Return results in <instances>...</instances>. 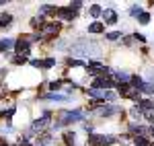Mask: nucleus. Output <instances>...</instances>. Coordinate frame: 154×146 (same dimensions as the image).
I'll list each match as a JSON object with an SVG mask.
<instances>
[{"label": "nucleus", "instance_id": "1", "mask_svg": "<svg viewBox=\"0 0 154 146\" xmlns=\"http://www.w3.org/2000/svg\"><path fill=\"white\" fill-rule=\"evenodd\" d=\"M99 54H101V49L93 45V43H88V41H80V43H76V45H72V56H93V58H99Z\"/></svg>", "mask_w": 154, "mask_h": 146}, {"label": "nucleus", "instance_id": "2", "mask_svg": "<svg viewBox=\"0 0 154 146\" xmlns=\"http://www.w3.org/2000/svg\"><path fill=\"white\" fill-rule=\"evenodd\" d=\"M84 117L82 111H68V113H62V117H60V126H64V123H72V122H80Z\"/></svg>", "mask_w": 154, "mask_h": 146}, {"label": "nucleus", "instance_id": "3", "mask_svg": "<svg viewBox=\"0 0 154 146\" xmlns=\"http://www.w3.org/2000/svg\"><path fill=\"white\" fill-rule=\"evenodd\" d=\"M86 70H88V74H93V76H107L109 74V70H107L103 64H97V62H91L88 66H86Z\"/></svg>", "mask_w": 154, "mask_h": 146}, {"label": "nucleus", "instance_id": "4", "mask_svg": "<svg viewBox=\"0 0 154 146\" xmlns=\"http://www.w3.org/2000/svg\"><path fill=\"white\" fill-rule=\"evenodd\" d=\"M115 142V138H111V136H93L91 138V146H109Z\"/></svg>", "mask_w": 154, "mask_h": 146}, {"label": "nucleus", "instance_id": "5", "mask_svg": "<svg viewBox=\"0 0 154 146\" xmlns=\"http://www.w3.org/2000/svg\"><path fill=\"white\" fill-rule=\"evenodd\" d=\"M88 95H91V97H97V99H109V101L115 99V95H113L111 91H101V89H91Z\"/></svg>", "mask_w": 154, "mask_h": 146}, {"label": "nucleus", "instance_id": "6", "mask_svg": "<svg viewBox=\"0 0 154 146\" xmlns=\"http://www.w3.org/2000/svg\"><path fill=\"white\" fill-rule=\"evenodd\" d=\"M103 17H105V23L107 25H115V23H117V12L113 11V8H105Z\"/></svg>", "mask_w": 154, "mask_h": 146}, {"label": "nucleus", "instance_id": "7", "mask_svg": "<svg viewBox=\"0 0 154 146\" xmlns=\"http://www.w3.org/2000/svg\"><path fill=\"white\" fill-rule=\"evenodd\" d=\"M49 122V111H45V113H43V117H41V120H37L35 123H33V128H31V130H33V132H39V130H43V128H45V123Z\"/></svg>", "mask_w": 154, "mask_h": 146}, {"label": "nucleus", "instance_id": "8", "mask_svg": "<svg viewBox=\"0 0 154 146\" xmlns=\"http://www.w3.org/2000/svg\"><path fill=\"white\" fill-rule=\"evenodd\" d=\"M14 48H17V51H19V56H25L27 51H29V41H25L23 37L14 43Z\"/></svg>", "mask_w": 154, "mask_h": 146}, {"label": "nucleus", "instance_id": "9", "mask_svg": "<svg viewBox=\"0 0 154 146\" xmlns=\"http://www.w3.org/2000/svg\"><path fill=\"white\" fill-rule=\"evenodd\" d=\"M113 85L109 78H105V76H101V78H97L95 82H93V89H109V86Z\"/></svg>", "mask_w": 154, "mask_h": 146}, {"label": "nucleus", "instance_id": "10", "mask_svg": "<svg viewBox=\"0 0 154 146\" xmlns=\"http://www.w3.org/2000/svg\"><path fill=\"white\" fill-rule=\"evenodd\" d=\"M58 31H60V25L58 23H49V25H45V27H43V35H45V37L56 35Z\"/></svg>", "mask_w": 154, "mask_h": 146}, {"label": "nucleus", "instance_id": "11", "mask_svg": "<svg viewBox=\"0 0 154 146\" xmlns=\"http://www.w3.org/2000/svg\"><path fill=\"white\" fill-rule=\"evenodd\" d=\"M54 64H56L54 58H49V60H33V66H37V68H39V66H41V68H51Z\"/></svg>", "mask_w": 154, "mask_h": 146}, {"label": "nucleus", "instance_id": "12", "mask_svg": "<svg viewBox=\"0 0 154 146\" xmlns=\"http://www.w3.org/2000/svg\"><path fill=\"white\" fill-rule=\"evenodd\" d=\"M58 14L60 17H62V19H74V14H76V11H74V8H60L58 11Z\"/></svg>", "mask_w": 154, "mask_h": 146}, {"label": "nucleus", "instance_id": "13", "mask_svg": "<svg viewBox=\"0 0 154 146\" xmlns=\"http://www.w3.org/2000/svg\"><path fill=\"white\" fill-rule=\"evenodd\" d=\"M88 31H91V33H103L105 27H103V23H91L88 25Z\"/></svg>", "mask_w": 154, "mask_h": 146}, {"label": "nucleus", "instance_id": "14", "mask_svg": "<svg viewBox=\"0 0 154 146\" xmlns=\"http://www.w3.org/2000/svg\"><path fill=\"white\" fill-rule=\"evenodd\" d=\"M140 91H142V93H146V95H154V85H152V82H144Z\"/></svg>", "mask_w": 154, "mask_h": 146}, {"label": "nucleus", "instance_id": "15", "mask_svg": "<svg viewBox=\"0 0 154 146\" xmlns=\"http://www.w3.org/2000/svg\"><path fill=\"white\" fill-rule=\"evenodd\" d=\"M115 80H119V82H128V80H130V74H125V72H115Z\"/></svg>", "mask_w": 154, "mask_h": 146}, {"label": "nucleus", "instance_id": "16", "mask_svg": "<svg viewBox=\"0 0 154 146\" xmlns=\"http://www.w3.org/2000/svg\"><path fill=\"white\" fill-rule=\"evenodd\" d=\"M12 21V17L11 14H0V27H6V25Z\"/></svg>", "mask_w": 154, "mask_h": 146}, {"label": "nucleus", "instance_id": "17", "mask_svg": "<svg viewBox=\"0 0 154 146\" xmlns=\"http://www.w3.org/2000/svg\"><path fill=\"white\" fill-rule=\"evenodd\" d=\"M117 111H119V107H113V105H111V107H107V109L101 111V115H113V113H117Z\"/></svg>", "mask_w": 154, "mask_h": 146}, {"label": "nucleus", "instance_id": "18", "mask_svg": "<svg viewBox=\"0 0 154 146\" xmlns=\"http://www.w3.org/2000/svg\"><path fill=\"white\" fill-rule=\"evenodd\" d=\"M51 12H56V8H54V6H49V4L41 6V17H43V14H51Z\"/></svg>", "mask_w": 154, "mask_h": 146}, {"label": "nucleus", "instance_id": "19", "mask_svg": "<svg viewBox=\"0 0 154 146\" xmlns=\"http://www.w3.org/2000/svg\"><path fill=\"white\" fill-rule=\"evenodd\" d=\"M45 99H49V101H68V97H64V95H48Z\"/></svg>", "mask_w": 154, "mask_h": 146}, {"label": "nucleus", "instance_id": "20", "mask_svg": "<svg viewBox=\"0 0 154 146\" xmlns=\"http://www.w3.org/2000/svg\"><path fill=\"white\" fill-rule=\"evenodd\" d=\"M101 6H99V4H93V6H91V14H93V17H99V14H101Z\"/></svg>", "mask_w": 154, "mask_h": 146}, {"label": "nucleus", "instance_id": "21", "mask_svg": "<svg viewBox=\"0 0 154 146\" xmlns=\"http://www.w3.org/2000/svg\"><path fill=\"white\" fill-rule=\"evenodd\" d=\"M140 107H142L144 111H150V109H152V107H154V105H152V103H150V101H140Z\"/></svg>", "mask_w": 154, "mask_h": 146}, {"label": "nucleus", "instance_id": "22", "mask_svg": "<svg viewBox=\"0 0 154 146\" xmlns=\"http://www.w3.org/2000/svg\"><path fill=\"white\" fill-rule=\"evenodd\" d=\"M130 14H138V17H140V14H142V6H138V4H134V6L130 8Z\"/></svg>", "mask_w": 154, "mask_h": 146}, {"label": "nucleus", "instance_id": "23", "mask_svg": "<svg viewBox=\"0 0 154 146\" xmlns=\"http://www.w3.org/2000/svg\"><path fill=\"white\" fill-rule=\"evenodd\" d=\"M138 19H140V23H142V25H146L148 21H150V14H148V12H142V14H140Z\"/></svg>", "mask_w": 154, "mask_h": 146}, {"label": "nucleus", "instance_id": "24", "mask_svg": "<svg viewBox=\"0 0 154 146\" xmlns=\"http://www.w3.org/2000/svg\"><path fill=\"white\" fill-rule=\"evenodd\" d=\"M119 37H121L119 31H111V33H107V39H111V41H113V39H119Z\"/></svg>", "mask_w": 154, "mask_h": 146}, {"label": "nucleus", "instance_id": "25", "mask_svg": "<svg viewBox=\"0 0 154 146\" xmlns=\"http://www.w3.org/2000/svg\"><path fill=\"white\" fill-rule=\"evenodd\" d=\"M134 142H136L138 146H148V142H146V138H142V136H138V138H136Z\"/></svg>", "mask_w": 154, "mask_h": 146}, {"label": "nucleus", "instance_id": "26", "mask_svg": "<svg viewBox=\"0 0 154 146\" xmlns=\"http://www.w3.org/2000/svg\"><path fill=\"white\" fill-rule=\"evenodd\" d=\"M131 82H134V86H138V89H142V78H138V76H134V78H131Z\"/></svg>", "mask_w": 154, "mask_h": 146}, {"label": "nucleus", "instance_id": "27", "mask_svg": "<svg viewBox=\"0 0 154 146\" xmlns=\"http://www.w3.org/2000/svg\"><path fill=\"white\" fill-rule=\"evenodd\" d=\"M64 142L66 144H74V134H66L64 136Z\"/></svg>", "mask_w": 154, "mask_h": 146}, {"label": "nucleus", "instance_id": "28", "mask_svg": "<svg viewBox=\"0 0 154 146\" xmlns=\"http://www.w3.org/2000/svg\"><path fill=\"white\" fill-rule=\"evenodd\" d=\"M119 93H121V95H130V89L125 85H119Z\"/></svg>", "mask_w": 154, "mask_h": 146}, {"label": "nucleus", "instance_id": "29", "mask_svg": "<svg viewBox=\"0 0 154 146\" xmlns=\"http://www.w3.org/2000/svg\"><path fill=\"white\" fill-rule=\"evenodd\" d=\"M25 62H27L25 56H17V58H14V64H25Z\"/></svg>", "mask_w": 154, "mask_h": 146}, {"label": "nucleus", "instance_id": "30", "mask_svg": "<svg viewBox=\"0 0 154 146\" xmlns=\"http://www.w3.org/2000/svg\"><path fill=\"white\" fill-rule=\"evenodd\" d=\"M134 39H136V41H140V43H144V41H146V39H144V35H138V33L134 35Z\"/></svg>", "mask_w": 154, "mask_h": 146}, {"label": "nucleus", "instance_id": "31", "mask_svg": "<svg viewBox=\"0 0 154 146\" xmlns=\"http://www.w3.org/2000/svg\"><path fill=\"white\" fill-rule=\"evenodd\" d=\"M146 120H150V122L154 120V113H152V109H150V111H146Z\"/></svg>", "mask_w": 154, "mask_h": 146}, {"label": "nucleus", "instance_id": "32", "mask_svg": "<svg viewBox=\"0 0 154 146\" xmlns=\"http://www.w3.org/2000/svg\"><path fill=\"white\" fill-rule=\"evenodd\" d=\"M12 113H14V109H8V111H4V117H11Z\"/></svg>", "mask_w": 154, "mask_h": 146}, {"label": "nucleus", "instance_id": "33", "mask_svg": "<svg viewBox=\"0 0 154 146\" xmlns=\"http://www.w3.org/2000/svg\"><path fill=\"white\" fill-rule=\"evenodd\" d=\"M21 146H33V144H29V142H21Z\"/></svg>", "mask_w": 154, "mask_h": 146}, {"label": "nucleus", "instance_id": "34", "mask_svg": "<svg viewBox=\"0 0 154 146\" xmlns=\"http://www.w3.org/2000/svg\"><path fill=\"white\" fill-rule=\"evenodd\" d=\"M0 51H4V45H2V39H0Z\"/></svg>", "mask_w": 154, "mask_h": 146}, {"label": "nucleus", "instance_id": "35", "mask_svg": "<svg viewBox=\"0 0 154 146\" xmlns=\"http://www.w3.org/2000/svg\"><path fill=\"white\" fill-rule=\"evenodd\" d=\"M150 132H152V134H154V126H152V130H150Z\"/></svg>", "mask_w": 154, "mask_h": 146}, {"label": "nucleus", "instance_id": "36", "mask_svg": "<svg viewBox=\"0 0 154 146\" xmlns=\"http://www.w3.org/2000/svg\"><path fill=\"white\" fill-rule=\"evenodd\" d=\"M148 146H154V144H148Z\"/></svg>", "mask_w": 154, "mask_h": 146}]
</instances>
